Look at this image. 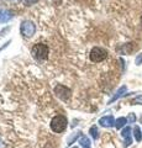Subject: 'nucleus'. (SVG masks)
Masks as SVG:
<instances>
[{
  "label": "nucleus",
  "mask_w": 142,
  "mask_h": 148,
  "mask_svg": "<svg viewBox=\"0 0 142 148\" xmlns=\"http://www.w3.org/2000/svg\"><path fill=\"white\" fill-rule=\"evenodd\" d=\"M126 122H127V120H126L125 117H120V119H117L116 121H115V127H116V128H121V127L125 126Z\"/></svg>",
  "instance_id": "f8f14e48"
},
{
  "label": "nucleus",
  "mask_w": 142,
  "mask_h": 148,
  "mask_svg": "<svg viewBox=\"0 0 142 148\" xmlns=\"http://www.w3.org/2000/svg\"><path fill=\"white\" fill-rule=\"evenodd\" d=\"M20 1L26 6H31V5H34V4L37 3L38 0H20Z\"/></svg>",
  "instance_id": "2eb2a0df"
},
{
  "label": "nucleus",
  "mask_w": 142,
  "mask_h": 148,
  "mask_svg": "<svg viewBox=\"0 0 142 148\" xmlns=\"http://www.w3.org/2000/svg\"><path fill=\"white\" fill-rule=\"evenodd\" d=\"M31 54L37 62H43L48 58V46L45 43H36L31 49Z\"/></svg>",
  "instance_id": "f257e3e1"
},
{
  "label": "nucleus",
  "mask_w": 142,
  "mask_h": 148,
  "mask_svg": "<svg viewBox=\"0 0 142 148\" xmlns=\"http://www.w3.org/2000/svg\"><path fill=\"white\" fill-rule=\"evenodd\" d=\"M99 125L103 127H113L115 126V120L110 115V116H104L99 120Z\"/></svg>",
  "instance_id": "0eeeda50"
},
{
  "label": "nucleus",
  "mask_w": 142,
  "mask_h": 148,
  "mask_svg": "<svg viewBox=\"0 0 142 148\" xmlns=\"http://www.w3.org/2000/svg\"><path fill=\"white\" fill-rule=\"evenodd\" d=\"M132 105H142V95H139L131 101Z\"/></svg>",
  "instance_id": "4468645a"
},
{
  "label": "nucleus",
  "mask_w": 142,
  "mask_h": 148,
  "mask_svg": "<svg viewBox=\"0 0 142 148\" xmlns=\"http://www.w3.org/2000/svg\"><path fill=\"white\" fill-rule=\"evenodd\" d=\"M73 148H78V147H73Z\"/></svg>",
  "instance_id": "aec40b11"
},
{
  "label": "nucleus",
  "mask_w": 142,
  "mask_h": 148,
  "mask_svg": "<svg viewBox=\"0 0 142 148\" xmlns=\"http://www.w3.org/2000/svg\"><path fill=\"white\" fill-rule=\"evenodd\" d=\"M129 121L130 122H135L136 121V116L134 114H130V116H129Z\"/></svg>",
  "instance_id": "a211bd4d"
},
{
  "label": "nucleus",
  "mask_w": 142,
  "mask_h": 148,
  "mask_svg": "<svg viewBox=\"0 0 142 148\" xmlns=\"http://www.w3.org/2000/svg\"><path fill=\"white\" fill-rule=\"evenodd\" d=\"M126 91H127V88H126L125 85H122V86L120 88V89H119V90L116 91V94H115V95H114V96H113V99H111V100H110V101H109V103H110V104H111V103H114V101H115V100H117L119 98H121V96H122L123 94H125V92H126Z\"/></svg>",
  "instance_id": "1a4fd4ad"
},
{
  "label": "nucleus",
  "mask_w": 142,
  "mask_h": 148,
  "mask_svg": "<svg viewBox=\"0 0 142 148\" xmlns=\"http://www.w3.org/2000/svg\"><path fill=\"white\" fill-rule=\"evenodd\" d=\"M108 51L103 48V47H93L89 53V58L91 62L94 63H99V62H103L104 59L108 58Z\"/></svg>",
  "instance_id": "f03ea898"
},
{
  "label": "nucleus",
  "mask_w": 142,
  "mask_h": 148,
  "mask_svg": "<svg viewBox=\"0 0 142 148\" xmlns=\"http://www.w3.org/2000/svg\"><path fill=\"white\" fill-rule=\"evenodd\" d=\"M67 119L64 116H62V115H58V116L53 117L52 121H51V128L53 132L56 133H61L63 132L64 130L67 128Z\"/></svg>",
  "instance_id": "7ed1b4c3"
},
{
  "label": "nucleus",
  "mask_w": 142,
  "mask_h": 148,
  "mask_svg": "<svg viewBox=\"0 0 142 148\" xmlns=\"http://www.w3.org/2000/svg\"><path fill=\"white\" fill-rule=\"evenodd\" d=\"M121 136L125 138V146H130L131 143H132V140H131V128L129 126L122 130Z\"/></svg>",
  "instance_id": "6e6552de"
},
{
  "label": "nucleus",
  "mask_w": 142,
  "mask_h": 148,
  "mask_svg": "<svg viewBox=\"0 0 142 148\" xmlns=\"http://www.w3.org/2000/svg\"><path fill=\"white\" fill-rule=\"evenodd\" d=\"M20 32L25 38H31L36 34V25L30 20L22 21L20 25Z\"/></svg>",
  "instance_id": "20e7f679"
},
{
  "label": "nucleus",
  "mask_w": 142,
  "mask_h": 148,
  "mask_svg": "<svg viewBox=\"0 0 142 148\" xmlns=\"http://www.w3.org/2000/svg\"><path fill=\"white\" fill-rule=\"evenodd\" d=\"M79 135H80V132H77V133H74V135H73V136L69 138V141H68V145H72V143H73V141H74L75 138H77L78 136H79Z\"/></svg>",
  "instance_id": "f3484780"
},
{
  "label": "nucleus",
  "mask_w": 142,
  "mask_h": 148,
  "mask_svg": "<svg viewBox=\"0 0 142 148\" xmlns=\"http://www.w3.org/2000/svg\"><path fill=\"white\" fill-rule=\"evenodd\" d=\"M54 94H56L57 96L61 100H63V101H67V100H69V98H71V89L69 88H67V86H64V85H61V84H58L57 86H54Z\"/></svg>",
  "instance_id": "39448f33"
},
{
  "label": "nucleus",
  "mask_w": 142,
  "mask_h": 148,
  "mask_svg": "<svg viewBox=\"0 0 142 148\" xmlns=\"http://www.w3.org/2000/svg\"><path fill=\"white\" fill-rule=\"evenodd\" d=\"M135 63L137 64V66H141V64H142V53H140V54L136 57V59H135Z\"/></svg>",
  "instance_id": "dca6fc26"
},
{
  "label": "nucleus",
  "mask_w": 142,
  "mask_h": 148,
  "mask_svg": "<svg viewBox=\"0 0 142 148\" xmlns=\"http://www.w3.org/2000/svg\"><path fill=\"white\" fill-rule=\"evenodd\" d=\"M134 136H135V140L137 142H141V140H142V133H141V130H140L139 126H135V128H134Z\"/></svg>",
  "instance_id": "9b49d317"
},
{
  "label": "nucleus",
  "mask_w": 142,
  "mask_h": 148,
  "mask_svg": "<svg viewBox=\"0 0 142 148\" xmlns=\"http://www.w3.org/2000/svg\"><path fill=\"white\" fill-rule=\"evenodd\" d=\"M89 132H90V135H91V137H93L94 140H97V138L99 137V130H98L97 126H91Z\"/></svg>",
  "instance_id": "ddd939ff"
},
{
  "label": "nucleus",
  "mask_w": 142,
  "mask_h": 148,
  "mask_svg": "<svg viewBox=\"0 0 142 148\" xmlns=\"http://www.w3.org/2000/svg\"><path fill=\"white\" fill-rule=\"evenodd\" d=\"M45 148H54L52 145H51V143H47V145H46V147Z\"/></svg>",
  "instance_id": "6ab92c4d"
},
{
  "label": "nucleus",
  "mask_w": 142,
  "mask_h": 148,
  "mask_svg": "<svg viewBox=\"0 0 142 148\" xmlns=\"http://www.w3.org/2000/svg\"><path fill=\"white\" fill-rule=\"evenodd\" d=\"M79 143L83 148H90V140L86 136H82L79 140Z\"/></svg>",
  "instance_id": "9d476101"
},
{
  "label": "nucleus",
  "mask_w": 142,
  "mask_h": 148,
  "mask_svg": "<svg viewBox=\"0 0 142 148\" xmlns=\"http://www.w3.org/2000/svg\"><path fill=\"white\" fill-rule=\"evenodd\" d=\"M14 17V12L6 9H1L0 10V24H5V22L12 20Z\"/></svg>",
  "instance_id": "423d86ee"
}]
</instances>
